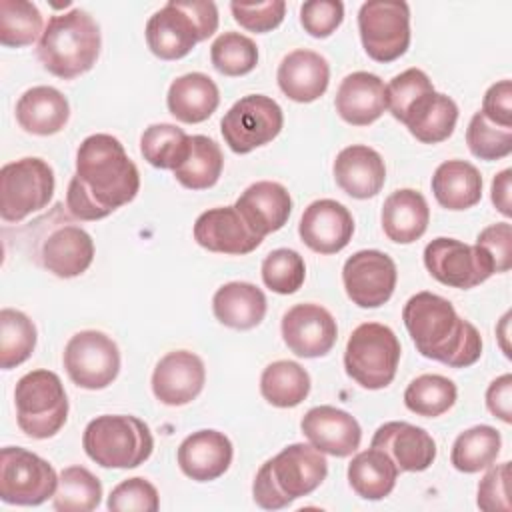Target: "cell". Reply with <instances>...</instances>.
I'll use <instances>...</instances> for the list:
<instances>
[{
    "label": "cell",
    "instance_id": "1",
    "mask_svg": "<svg viewBox=\"0 0 512 512\" xmlns=\"http://www.w3.org/2000/svg\"><path fill=\"white\" fill-rule=\"evenodd\" d=\"M140 174L122 142L112 134H92L76 152V172L68 182L66 208L84 222L102 220L132 202Z\"/></svg>",
    "mask_w": 512,
    "mask_h": 512
},
{
    "label": "cell",
    "instance_id": "2",
    "mask_svg": "<svg viewBox=\"0 0 512 512\" xmlns=\"http://www.w3.org/2000/svg\"><path fill=\"white\" fill-rule=\"evenodd\" d=\"M404 326L416 350L450 368H468L482 356V336L454 306L432 292H416L402 308Z\"/></svg>",
    "mask_w": 512,
    "mask_h": 512
},
{
    "label": "cell",
    "instance_id": "3",
    "mask_svg": "<svg viewBox=\"0 0 512 512\" xmlns=\"http://www.w3.org/2000/svg\"><path fill=\"white\" fill-rule=\"evenodd\" d=\"M328 474V462L310 442L286 446L266 460L252 484L254 502L264 510H280L314 492Z\"/></svg>",
    "mask_w": 512,
    "mask_h": 512
},
{
    "label": "cell",
    "instance_id": "4",
    "mask_svg": "<svg viewBox=\"0 0 512 512\" xmlns=\"http://www.w3.org/2000/svg\"><path fill=\"white\" fill-rule=\"evenodd\" d=\"M100 46L102 36L96 20L86 10L74 8L48 18L36 54L50 74L72 80L96 64Z\"/></svg>",
    "mask_w": 512,
    "mask_h": 512
},
{
    "label": "cell",
    "instance_id": "5",
    "mask_svg": "<svg viewBox=\"0 0 512 512\" xmlns=\"http://www.w3.org/2000/svg\"><path fill=\"white\" fill-rule=\"evenodd\" d=\"M218 30V8L210 0H170L146 24V42L160 60L184 58Z\"/></svg>",
    "mask_w": 512,
    "mask_h": 512
},
{
    "label": "cell",
    "instance_id": "6",
    "mask_svg": "<svg viewBox=\"0 0 512 512\" xmlns=\"http://www.w3.org/2000/svg\"><path fill=\"white\" fill-rule=\"evenodd\" d=\"M82 446L102 468H136L150 458L154 438L148 424L136 416L104 414L88 422Z\"/></svg>",
    "mask_w": 512,
    "mask_h": 512
},
{
    "label": "cell",
    "instance_id": "7",
    "mask_svg": "<svg viewBox=\"0 0 512 512\" xmlns=\"http://www.w3.org/2000/svg\"><path fill=\"white\" fill-rule=\"evenodd\" d=\"M18 428L36 440L52 438L68 418V396L52 370L26 372L14 388Z\"/></svg>",
    "mask_w": 512,
    "mask_h": 512
},
{
    "label": "cell",
    "instance_id": "8",
    "mask_svg": "<svg viewBox=\"0 0 512 512\" xmlns=\"http://www.w3.org/2000/svg\"><path fill=\"white\" fill-rule=\"evenodd\" d=\"M400 342L392 328L380 322L356 326L344 350L346 374L366 390L386 388L398 370Z\"/></svg>",
    "mask_w": 512,
    "mask_h": 512
},
{
    "label": "cell",
    "instance_id": "9",
    "mask_svg": "<svg viewBox=\"0 0 512 512\" xmlns=\"http://www.w3.org/2000/svg\"><path fill=\"white\" fill-rule=\"evenodd\" d=\"M54 170L36 156L8 162L0 170V216L4 222H22L40 212L54 196Z\"/></svg>",
    "mask_w": 512,
    "mask_h": 512
},
{
    "label": "cell",
    "instance_id": "10",
    "mask_svg": "<svg viewBox=\"0 0 512 512\" xmlns=\"http://www.w3.org/2000/svg\"><path fill=\"white\" fill-rule=\"evenodd\" d=\"M58 474L48 460L20 448L6 446L0 452V498L6 504L38 506L54 498Z\"/></svg>",
    "mask_w": 512,
    "mask_h": 512
},
{
    "label": "cell",
    "instance_id": "11",
    "mask_svg": "<svg viewBox=\"0 0 512 512\" xmlns=\"http://www.w3.org/2000/svg\"><path fill=\"white\" fill-rule=\"evenodd\" d=\"M358 30L366 54L394 62L410 46V6L402 0H370L360 6Z\"/></svg>",
    "mask_w": 512,
    "mask_h": 512
},
{
    "label": "cell",
    "instance_id": "12",
    "mask_svg": "<svg viewBox=\"0 0 512 512\" xmlns=\"http://www.w3.org/2000/svg\"><path fill=\"white\" fill-rule=\"evenodd\" d=\"M284 124L282 108L264 94L240 98L222 118L220 130L228 148L236 154H248L272 142Z\"/></svg>",
    "mask_w": 512,
    "mask_h": 512
},
{
    "label": "cell",
    "instance_id": "13",
    "mask_svg": "<svg viewBox=\"0 0 512 512\" xmlns=\"http://www.w3.org/2000/svg\"><path fill=\"white\" fill-rule=\"evenodd\" d=\"M64 368L76 386L102 390L110 386L120 372V350L104 332L82 330L76 332L64 348Z\"/></svg>",
    "mask_w": 512,
    "mask_h": 512
},
{
    "label": "cell",
    "instance_id": "14",
    "mask_svg": "<svg viewBox=\"0 0 512 512\" xmlns=\"http://www.w3.org/2000/svg\"><path fill=\"white\" fill-rule=\"evenodd\" d=\"M424 266L440 284L460 290L474 288L496 274L490 256L480 246L444 236L426 244Z\"/></svg>",
    "mask_w": 512,
    "mask_h": 512
},
{
    "label": "cell",
    "instance_id": "15",
    "mask_svg": "<svg viewBox=\"0 0 512 512\" xmlns=\"http://www.w3.org/2000/svg\"><path fill=\"white\" fill-rule=\"evenodd\" d=\"M398 280L394 260L380 250H358L342 268L348 298L360 308H378L390 300Z\"/></svg>",
    "mask_w": 512,
    "mask_h": 512
},
{
    "label": "cell",
    "instance_id": "16",
    "mask_svg": "<svg viewBox=\"0 0 512 512\" xmlns=\"http://www.w3.org/2000/svg\"><path fill=\"white\" fill-rule=\"evenodd\" d=\"M36 260L58 278H74L88 270L94 260L92 236L70 220L50 224L38 242Z\"/></svg>",
    "mask_w": 512,
    "mask_h": 512
},
{
    "label": "cell",
    "instance_id": "17",
    "mask_svg": "<svg viewBox=\"0 0 512 512\" xmlns=\"http://www.w3.org/2000/svg\"><path fill=\"white\" fill-rule=\"evenodd\" d=\"M284 344L300 358L326 356L338 338L334 316L320 304H296L282 316Z\"/></svg>",
    "mask_w": 512,
    "mask_h": 512
},
{
    "label": "cell",
    "instance_id": "18",
    "mask_svg": "<svg viewBox=\"0 0 512 512\" xmlns=\"http://www.w3.org/2000/svg\"><path fill=\"white\" fill-rule=\"evenodd\" d=\"M206 382V368L198 354L174 350L162 356L152 372V392L166 406H184L198 398Z\"/></svg>",
    "mask_w": 512,
    "mask_h": 512
},
{
    "label": "cell",
    "instance_id": "19",
    "mask_svg": "<svg viewBox=\"0 0 512 512\" xmlns=\"http://www.w3.org/2000/svg\"><path fill=\"white\" fill-rule=\"evenodd\" d=\"M298 234L310 250L336 254L352 240L354 218L348 208L336 200H314L300 218Z\"/></svg>",
    "mask_w": 512,
    "mask_h": 512
},
{
    "label": "cell",
    "instance_id": "20",
    "mask_svg": "<svg viewBox=\"0 0 512 512\" xmlns=\"http://www.w3.org/2000/svg\"><path fill=\"white\" fill-rule=\"evenodd\" d=\"M300 428L316 450L336 458H346L354 454L362 440L358 420L346 410L334 406L310 408L304 414Z\"/></svg>",
    "mask_w": 512,
    "mask_h": 512
},
{
    "label": "cell",
    "instance_id": "21",
    "mask_svg": "<svg viewBox=\"0 0 512 512\" xmlns=\"http://www.w3.org/2000/svg\"><path fill=\"white\" fill-rule=\"evenodd\" d=\"M194 240L210 252L232 256L250 254L262 244V238L246 226L234 206L202 212L194 222Z\"/></svg>",
    "mask_w": 512,
    "mask_h": 512
},
{
    "label": "cell",
    "instance_id": "22",
    "mask_svg": "<svg viewBox=\"0 0 512 512\" xmlns=\"http://www.w3.org/2000/svg\"><path fill=\"white\" fill-rule=\"evenodd\" d=\"M370 446L386 452L398 472H422L436 458L434 438L424 428L402 420L382 424L374 432Z\"/></svg>",
    "mask_w": 512,
    "mask_h": 512
},
{
    "label": "cell",
    "instance_id": "23",
    "mask_svg": "<svg viewBox=\"0 0 512 512\" xmlns=\"http://www.w3.org/2000/svg\"><path fill=\"white\" fill-rule=\"evenodd\" d=\"M234 208L246 222V226L260 238L280 230L292 212L290 192L270 180L250 184L236 200Z\"/></svg>",
    "mask_w": 512,
    "mask_h": 512
},
{
    "label": "cell",
    "instance_id": "24",
    "mask_svg": "<svg viewBox=\"0 0 512 512\" xmlns=\"http://www.w3.org/2000/svg\"><path fill=\"white\" fill-rule=\"evenodd\" d=\"M232 442L224 432L198 430L182 440L176 452L180 470L196 480L210 482L220 478L232 464Z\"/></svg>",
    "mask_w": 512,
    "mask_h": 512
},
{
    "label": "cell",
    "instance_id": "25",
    "mask_svg": "<svg viewBox=\"0 0 512 512\" xmlns=\"http://www.w3.org/2000/svg\"><path fill=\"white\" fill-rule=\"evenodd\" d=\"M334 178L348 196L366 200L382 190L386 182V166L374 148L352 144L338 152L334 160Z\"/></svg>",
    "mask_w": 512,
    "mask_h": 512
},
{
    "label": "cell",
    "instance_id": "26",
    "mask_svg": "<svg viewBox=\"0 0 512 512\" xmlns=\"http://www.w3.org/2000/svg\"><path fill=\"white\" fill-rule=\"evenodd\" d=\"M280 90L294 102L318 100L330 82V66L326 58L314 50H294L286 54L276 72Z\"/></svg>",
    "mask_w": 512,
    "mask_h": 512
},
{
    "label": "cell",
    "instance_id": "27",
    "mask_svg": "<svg viewBox=\"0 0 512 512\" xmlns=\"http://www.w3.org/2000/svg\"><path fill=\"white\" fill-rule=\"evenodd\" d=\"M334 104L344 122L352 126H368L388 110L386 86L376 74L352 72L340 82Z\"/></svg>",
    "mask_w": 512,
    "mask_h": 512
},
{
    "label": "cell",
    "instance_id": "28",
    "mask_svg": "<svg viewBox=\"0 0 512 512\" xmlns=\"http://www.w3.org/2000/svg\"><path fill=\"white\" fill-rule=\"evenodd\" d=\"M70 118L66 96L52 86L28 88L16 102V120L22 130L36 136L60 132Z\"/></svg>",
    "mask_w": 512,
    "mask_h": 512
},
{
    "label": "cell",
    "instance_id": "29",
    "mask_svg": "<svg viewBox=\"0 0 512 512\" xmlns=\"http://www.w3.org/2000/svg\"><path fill=\"white\" fill-rule=\"evenodd\" d=\"M166 104L170 114L186 124H198L208 120L218 104H220V92L216 82L202 72H190L184 76H178L166 96Z\"/></svg>",
    "mask_w": 512,
    "mask_h": 512
},
{
    "label": "cell",
    "instance_id": "30",
    "mask_svg": "<svg viewBox=\"0 0 512 512\" xmlns=\"http://www.w3.org/2000/svg\"><path fill=\"white\" fill-rule=\"evenodd\" d=\"M400 122L416 140L424 144H438L454 132L458 122V106L450 96L430 90L406 110Z\"/></svg>",
    "mask_w": 512,
    "mask_h": 512
},
{
    "label": "cell",
    "instance_id": "31",
    "mask_svg": "<svg viewBox=\"0 0 512 512\" xmlns=\"http://www.w3.org/2000/svg\"><path fill=\"white\" fill-rule=\"evenodd\" d=\"M430 208L426 198L412 188L392 192L382 206L384 234L396 244L416 242L428 228Z\"/></svg>",
    "mask_w": 512,
    "mask_h": 512
},
{
    "label": "cell",
    "instance_id": "32",
    "mask_svg": "<svg viewBox=\"0 0 512 512\" xmlns=\"http://www.w3.org/2000/svg\"><path fill=\"white\" fill-rule=\"evenodd\" d=\"M266 296L250 282H228L212 298V310L218 322L236 330H250L266 316Z\"/></svg>",
    "mask_w": 512,
    "mask_h": 512
},
{
    "label": "cell",
    "instance_id": "33",
    "mask_svg": "<svg viewBox=\"0 0 512 512\" xmlns=\"http://www.w3.org/2000/svg\"><path fill=\"white\" fill-rule=\"evenodd\" d=\"M436 202L448 210H468L482 198V176L466 160H446L432 176Z\"/></svg>",
    "mask_w": 512,
    "mask_h": 512
},
{
    "label": "cell",
    "instance_id": "34",
    "mask_svg": "<svg viewBox=\"0 0 512 512\" xmlns=\"http://www.w3.org/2000/svg\"><path fill=\"white\" fill-rule=\"evenodd\" d=\"M398 478V468L390 456L378 448L358 452L348 464V482L352 490L364 500L386 498Z\"/></svg>",
    "mask_w": 512,
    "mask_h": 512
},
{
    "label": "cell",
    "instance_id": "35",
    "mask_svg": "<svg viewBox=\"0 0 512 512\" xmlns=\"http://www.w3.org/2000/svg\"><path fill=\"white\" fill-rule=\"evenodd\" d=\"M260 392L264 400L276 408H294L306 400L310 376L298 362L276 360L264 368Z\"/></svg>",
    "mask_w": 512,
    "mask_h": 512
},
{
    "label": "cell",
    "instance_id": "36",
    "mask_svg": "<svg viewBox=\"0 0 512 512\" xmlns=\"http://www.w3.org/2000/svg\"><path fill=\"white\" fill-rule=\"evenodd\" d=\"M500 448V432L488 424H478L456 436L450 452V462L458 472L474 474L490 468L496 462Z\"/></svg>",
    "mask_w": 512,
    "mask_h": 512
},
{
    "label": "cell",
    "instance_id": "37",
    "mask_svg": "<svg viewBox=\"0 0 512 512\" xmlns=\"http://www.w3.org/2000/svg\"><path fill=\"white\" fill-rule=\"evenodd\" d=\"M224 168L220 146L202 134L190 136V152L186 160L174 170V178L188 190L212 188Z\"/></svg>",
    "mask_w": 512,
    "mask_h": 512
},
{
    "label": "cell",
    "instance_id": "38",
    "mask_svg": "<svg viewBox=\"0 0 512 512\" xmlns=\"http://www.w3.org/2000/svg\"><path fill=\"white\" fill-rule=\"evenodd\" d=\"M140 152L160 170H176L190 152V136L174 124H152L140 136Z\"/></svg>",
    "mask_w": 512,
    "mask_h": 512
},
{
    "label": "cell",
    "instance_id": "39",
    "mask_svg": "<svg viewBox=\"0 0 512 512\" xmlns=\"http://www.w3.org/2000/svg\"><path fill=\"white\" fill-rule=\"evenodd\" d=\"M456 396L458 390L450 378L442 374H422L404 390V404L418 416L436 418L454 406Z\"/></svg>",
    "mask_w": 512,
    "mask_h": 512
},
{
    "label": "cell",
    "instance_id": "40",
    "mask_svg": "<svg viewBox=\"0 0 512 512\" xmlns=\"http://www.w3.org/2000/svg\"><path fill=\"white\" fill-rule=\"evenodd\" d=\"M102 500L100 480L84 466H68L58 474L54 508L60 512H90Z\"/></svg>",
    "mask_w": 512,
    "mask_h": 512
},
{
    "label": "cell",
    "instance_id": "41",
    "mask_svg": "<svg viewBox=\"0 0 512 512\" xmlns=\"http://www.w3.org/2000/svg\"><path fill=\"white\" fill-rule=\"evenodd\" d=\"M44 20L36 4L28 0H0V44L22 48L34 44L44 32Z\"/></svg>",
    "mask_w": 512,
    "mask_h": 512
},
{
    "label": "cell",
    "instance_id": "42",
    "mask_svg": "<svg viewBox=\"0 0 512 512\" xmlns=\"http://www.w3.org/2000/svg\"><path fill=\"white\" fill-rule=\"evenodd\" d=\"M36 326L20 310H0V366L10 370L26 362L36 348Z\"/></svg>",
    "mask_w": 512,
    "mask_h": 512
},
{
    "label": "cell",
    "instance_id": "43",
    "mask_svg": "<svg viewBox=\"0 0 512 512\" xmlns=\"http://www.w3.org/2000/svg\"><path fill=\"white\" fill-rule=\"evenodd\" d=\"M212 66L224 76H244L258 64V48L240 32H224L210 46Z\"/></svg>",
    "mask_w": 512,
    "mask_h": 512
},
{
    "label": "cell",
    "instance_id": "44",
    "mask_svg": "<svg viewBox=\"0 0 512 512\" xmlns=\"http://www.w3.org/2000/svg\"><path fill=\"white\" fill-rule=\"evenodd\" d=\"M306 278L304 258L290 248L272 250L262 262V280L276 294H294Z\"/></svg>",
    "mask_w": 512,
    "mask_h": 512
},
{
    "label": "cell",
    "instance_id": "45",
    "mask_svg": "<svg viewBox=\"0 0 512 512\" xmlns=\"http://www.w3.org/2000/svg\"><path fill=\"white\" fill-rule=\"evenodd\" d=\"M466 144L480 160H500L512 152V128L492 124L482 112H476L466 128Z\"/></svg>",
    "mask_w": 512,
    "mask_h": 512
},
{
    "label": "cell",
    "instance_id": "46",
    "mask_svg": "<svg viewBox=\"0 0 512 512\" xmlns=\"http://www.w3.org/2000/svg\"><path fill=\"white\" fill-rule=\"evenodd\" d=\"M434 90L432 80L420 68H408L386 84V104L396 120H402L406 110L426 92Z\"/></svg>",
    "mask_w": 512,
    "mask_h": 512
},
{
    "label": "cell",
    "instance_id": "47",
    "mask_svg": "<svg viewBox=\"0 0 512 512\" xmlns=\"http://www.w3.org/2000/svg\"><path fill=\"white\" fill-rule=\"evenodd\" d=\"M106 506L114 512H156L160 508L158 490L146 478H128L112 488Z\"/></svg>",
    "mask_w": 512,
    "mask_h": 512
},
{
    "label": "cell",
    "instance_id": "48",
    "mask_svg": "<svg viewBox=\"0 0 512 512\" xmlns=\"http://www.w3.org/2000/svg\"><path fill=\"white\" fill-rule=\"evenodd\" d=\"M230 10L234 20L256 34L270 32L278 28L286 14V2L284 0H268V2H230Z\"/></svg>",
    "mask_w": 512,
    "mask_h": 512
},
{
    "label": "cell",
    "instance_id": "49",
    "mask_svg": "<svg viewBox=\"0 0 512 512\" xmlns=\"http://www.w3.org/2000/svg\"><path fill=\"white\" fill-rule=\"evenodd\" d=\"M344 20L340 0H308L300 6V24L314 38H328Z\"/></svg>",
    "mask_w": 512,
    "mask_h": 512
},
{
    "label": "cell",
    "instance_id": "50",
    "mask_svg": "<svg viewBox=\"0 0 512 512\" xmlns=\"http://www.w3.org/2000/svg\"><path fill=\"white\" fill-rule=\"evenodd\" d=\"M510 462L490 466L478 484V508L484 512H510Z\"/></svg>",
    "mask_w": 512,
    "mask_h": 512
},
{
    "label": "cell",
    "instance_id": "51",
    "mask_svg": "<svg viewBox=\"0 0 512 512\" xmlns=\"http://www.w3.org/2000/svg\"><path fill=\"white\" fill-rule=\"evenodd\" d=\"M476 246H480L490 256L496 274L508 272L512 268V228L508 222L486 226L476 236Z\"/></svg>",
    "mask_w": 512,
    "mask_h": 512
},
{
    "label": "cell",
    "instance_id": "52",
    "mask_svg": "<svg viewBox=\"0 0 512 512\" xmlns=\"http://www.w3.org/2000/svg\"><path fill=\"white\" fill-rule=\"evenodd\" d=\"M492 124L512 128V82L500 80L492 84L482 100L480 110Z\"/></svg>",
    "mask_w": 512,
    "mask_h": 512
},
{
    "label": "cell",
    "instance_id": "53",
    "mask_svg": "<svg viewBox=\"0 0 512 512\" xmlns=\"http://www.w3.org/2000/svg\"><path fill=\"white\" fill-rule=\"evenodd\" d=\"M486 406L494 418L502 422H512V376L502 374L490 382L486 390Z\"/></svg>",
    "mask_w": 512,
    "mask_h": 512
},
{
    "label": "cell",
    "instance_id": "54",
    "mask_svg": "<svg viewBox=\"0 0 512 512\" xmlns=\"http://www.w3.org/2000/svg\"><path fill=\"white\" fill-rule=\"evenodd\" d=\"M510 180H512V170L506 168L502 172H498L492 180V204L496 206V210L500 214H504L506 218L512 216V200H510Z\"/></svg>",
    "mask_w": 512,
    "mask_h": 512
}]
</instances>
